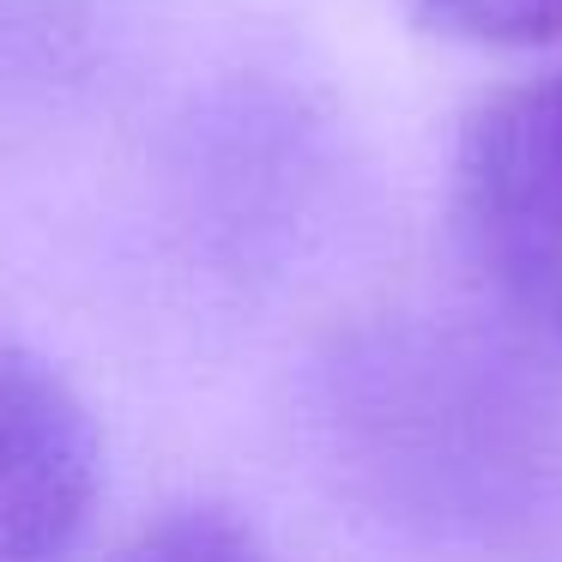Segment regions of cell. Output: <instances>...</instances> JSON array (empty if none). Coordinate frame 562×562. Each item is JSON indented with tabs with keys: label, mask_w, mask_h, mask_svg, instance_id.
Instances as JSON below:
<instances>
[{
	"label": "cell",
	"mask_w": 562,
	"mask_h": 562,
	"mask_svg": "<svg viewBox=\"0 0 562 562\" xmlns=\"http://www.w3.org/2000/svg\"><path fill=\"white\" fill-rule=\"evenodd\" d=\"M448 206L484 291L562 345V67L514 79L465 115Z\"/></svg>",
	"instance_id": "obj_1"
},
{
	"label": "cell",
	"mask_w": 562,
	"mask_h": 562,
	"mask_svg": "<svg viewBox=\"0 0 562 562\" xmlns=\"http://www.w3.org/2000/svg\"><path fill=\"white\" fill-rule=\"evenodd\" d=\"M98 502V429L79 393L0 339V562H67Z\"/></svg>",
	"instance_id": "obj_2"
},
{
	"label": "cell",
	"mask_w": 562,
	"mask_h": 562,
	"mask_svg": "<svg viewBox=\"0 0 562 562\" xmlns=\"http://www.w3.org/2000/svg\"><path fill=\"white\" fill-rule=\"evenodd\" d=\"M110 562H279V557L243 514L218 508V502H188V508H170L151 526H139Z\"/></svg>",
	"instance_id": "obj_3"
},
{
	"label": "cell",
	"mask_w": 562,
	"mask_h": 562,
	"mask_svg": "<svg viewBox=\"0 0 562 562\" xmlns=\"http://www.w3.org/2000/svg\"><path fill=\"white\" fill-rule=\"evenodd\" d=\"M424 25L484 49H550L562 43V0H412Z\"/></svg>",
	"instance_id": "obj_4"
}]
</instances>
